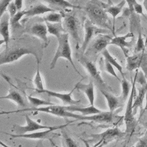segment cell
Listing matches in <instances>:
<instances>
[{
  "mask_svg": "<svg viewBox=\"0 0 147 147\" xmlns=\"http://www.w3.org/2000/svg\"><path fill=\"white\" fill-rule=\"evenodd\" d=\"M57 40L58 42L57 47L54 56L50 63V69H52L55 68L59 59L64 58L70 63L75 71L80 76H82L79 72L77 70L72 57V50L69 41V34L66 32L64 33Z\"/></svg>",
  "mask_w": 147,
  "mask_h": 147,
  "instance_id": "obj_1",
  "label": "cell"
},
{
  "mask_svg": "<svg viewBox=\"0 0 147 147\" xmlns=\"http://www.w3.org/2000/svg\"><path fill=\"white\" fill-rule=\"evenodd\" d=\"M24 111H37V112H42L47 114H50L55 116L60 117H68L72 118L75 119H78L79 115L78 114H75L72 112H70L66 110L64 106H60L57 105L46 106H41L38 107H28L25 109H20L14 111H1L0 112V115L3 114H9L13 113H17L20 112Z\"/></svg>",
  "mask_w": 147,
  "mask_h": 147,
  "instance_id": "obj_2",
  "label": "cell"
},
{
  "mask_svg": "<svg viewBox=\"0 0 147 147\" xmlns=\"http://www.w3.org/2000/svg\"><path fill=\"white\" fill-rule=\"evenodd\" d=\"M32 55L36 59L37 63H40V59L37 53L30 48L20 47L6 50L0 53V66L6 64H9L17 61L25 55Z\"/></svg>",
  "mask_w": 147,
  "mask_h": 147,
  "instance_id": "obj_3",
  "label": "cell"
},
{
  "mask_svg": "<svg viewBox=\"0 0 147 147\" xmlns=\"http://www.w3.org/2000/svg\"><path fill=\"white\" fill-rule=\"evenodd\" d=\"M84 10L92 23L102 28H110L107 13L99 5L90 3L86 5Z\"/></svg>",
  "mask_w": 147,
  "mask_h": 147,
  "instance_id": "obj_4",
  "label": "cell"
},
{
  "mask_svg": "<svg viewBox=\"0 0 147 147\" xmlns=\"http://www.w3.org/2000/svg\"><path fill=\"white\" fill-rule=\"evenodd\" d=\"M84 38L81 47L83 53L86 51L89 44L94 37L100 34H105L106 32V29L94 25L89 19H86L84 22Z\"/></svg>",
  "mask_w": 147,
  "mask_h": 147,
  "instance_id": "obj_5",
  "label": "cell"
},
{
  "mask_svg": "<svg viewBox=\"0 0 147 147\" xmlns=\"http://www.w3.org/2000/svg\"><path fill=\"white\" fill-rule=\"evenodd\" d=\"M26 125L20 126L15 124L13 126L12 131L15 135H21L29 133H32L40 130H46L52 128L53 126H45L37 123V122L32 119L28 115H25Z\"/></svg>",
  "mask_w": 147,
  "mask_h": 147,
  "instance_id": "obj_6",
  "label": "cell"
},
{
  "mask_svg": "<svg viewBox=\"0 0 147 147\" xmlns=\"http://www.w3.org/2000/svg\"><path fill=\"white\" fill-rule=\"evenodd\" d=\"M63 25L66 33L71 36L76 42V45L78 47L80 42V36L79 24L78 18L74 14H67L64 15Z\"/></svg>",
  "mask_w": 147,
  "mask_h": 147,
  "instance_id": "obj_7",
  "label": "cell"
},
{
  "mask_svg": "<svg viewBox=\"0 0 147 147\" xmlns=\"http://www.w3.org/2000/svg\"><path fill=\"white\" fill-rule=\"evenodd\" d=\"M137 77V73H136L134 80L133 82L132 87L130 90V94L129 98V100L127 102V104L126 108V111L125 113L124 121L125 122L126 127V131L130 132L132 131L133 129L134 126V118L133 114V99L134 98L135 94V87H136V80Z\"/></svg>",
  "mask_w": 147,
  "mask_h": 147,
  "instance_id": "obj_8",
  "label": "cell"
},
{
  "mask_svg": "<svg viewBox=\"0 0 147 147\" xmlns=\"http://www.w3.org/2000/svg\"><path fill=\"white\" fill-rule=\"evenodd\" d=\"M68 123L59 125V126H53L52 128L46 129L42 131H36L32 133H26L21 135H15L13 134L10 133H6L5 134L9 135L11 137L13 138H27V139H32V140H41V139H46L48 138L49 136L56 130L59 129H64L65 127L68 126Z\"/></svg>",
  "mask_w": 147,
  "mask_h": 147,
  "instance_id": "obj_9",
  "label": "cell"
},
{
  "mask_svg": "<svg viewBox=\"0 0 147 147\" xmlns=\"http://www.w3.org/2000/svg\"><path fill=\"white\" fill-rule=\"evenodd\" d=\"M134 34L133 32H129L123 36H118L112 38L110 45H114L119 47L123 51L125 56L127 57V49L131 48L134 43Z\"/></svg>",
  "mask_w": 147,
  "mask_h": 147,
  "instance_id": "obj_10",
  "label": "cell"
},
{
  "mask_svg": "<svg viewBox=\"0 0 147 147\" xmlns=\"http://www.w3.org/2000/svg\"><path fill=\"white\" fill-rule=\"evenodd\" d=\"M75 86L72 88V90L68 93H61L59 92H56L47 89L38 92V93H45L49 96L55 97L58 98L61 100L64 105H68L69 106L76 105L80 102V100H75L72 98L73 92L76 90Z\"/></svg>",
  "mask_w": 147,
  "mask_h": 147,
  "instance_id": "obj_11",
  "label": "cell"
},
{
  "mask_svg": "<svg viewBox=\"0 0 147 147\" xmlns=\"http://www.w3.org/2000/svg\"><path fill=\"white\" fill-rule=\"evenodd\" d=\"M114 114L113 112L102 111L100 113L92 114L90 115H79L78 120L80 121H90L96 122H106L111 123L113 121Z\"/></svg>",
  "mask_w": 147,
  "mask_h": 147,
  "instance_id": "obj_12",
  "label": "cell"
},
{
  "mask_svg": "<svg viewBox=\"0 0 147 147\" xmlns=\"http://www.w3.org/2000/svg\"><path fill=\"white\" fill-rule=\"evenodd\" d=\"M30 33L33 36L42 41L44 45L47 47L49 43L48 29L45 22H37L33 24L30 28Z\"/></svg>",
  "mask_w": 147,
  "mask_h": 147,
  "instance_id": "obj_13",
  "label": "cell"
},
{
  "mask_svg": "<svg viewBox=\"0 0 147 147\" xmlns=\"http://www.w3.org/2000/svg\"><path fill=\"white\" fill-rule=\"evenodd\" d=\"M10 16L7 11L0 18V34L5 41V49H8V44L10 40Z\"/></svg>",
  "mask_w": 147,
  "mask_h": 147,
  "instance_id": "obj_14",
  "label": "cell"
},
{
  "mask_svg": "<svg viewBox=\"0 0 147 147\" xmlns=\"http://www.w3.org/2000/svg\"><path fill=\"white\" fill-rule=\"evenodd\" d=\"M79 61L82 64V65L86 68V69L87 71L88 74L92 78H94L100 84H104V82L102 79V78L100 76V73L98 71L95 64H94L89 60L85 59L84 57L80 58L79 59Z\"/></svg>",
  "mask_w": 147,
  "mask_h": 147,
  "instance_id": "obj_15",
  "label": "cell"
},
{
  "mask_svg": "<svg viewBox=\"0 0 147 147\" xmlns=\"http://www.w3.org/2000/svg\"><path fill=\"white\" fill-rule=\"evenodd\" d=\"M146 60V58L144 52L137 53L132 56H127L126 57V68L129 71L137 69L142 65V64H144Z\"/></svg>",
  "mask_w": 147,
  "mask_h": 147,
  "instance_id": "obj_16",
  "label": "cell"
},
{
  "mask_svg": "<svg viewBox=\"0 0 147 147\" xmlns=\"http://www.w3.org/2000/svg\"><path fill=\"white\" fill-rule=\"evenodd\" d=\"M112 38L110 36L106 34H100L96 36L91 46L92 51L98 53L103 51L107 45H110Z\"/></svg>",
  "mask_w": 147,
  "mask_h": 147,
  "instance_id": "obj_17",
  "label": "cell"
},
{
  "mask_svg": "<svg viewBox=\"0 0 147 147\" xmlns=\"http://www.w3.org/2000/svg\"><path fill=\"white\" fill-rule=\"evenodd\" d=\"M75 87L76 89L82 91L84 93L88 98L90 105L94 106V100H95V94H94V86L92 81L90 80L88 83L85 84L81 83V81L78 82L75 84Z\"/></svg>",
  "mask_w": 147,
  "mask_h": 147,
  "instance_id": "obj_18",
  "label": "cell"
},
{
  "mask_svg": "<svg viewBox=\"0 0 147 147\" xmlns=\"http://www.w3.org/2000/svg\"><path fill=\"white\" fill-rule=\"evenodd\" d=\"M64 106L67 110L72 113L79 112L82 115H90L92 114H98L102 112L101 110L95 107L94 105V106L90 105V106L84 107H78L75 105Z\"/></svg>",
  "mask_w": 147,
  "mask_h": 147,
  "instance_id": "obj_19",
  "label": "cell"
},
{
  "mask_svg": "<svg viewBox=\"0 0 147 147\" xmlns=\"http://www.w3.org/2000/svg\"><path fill=\"white\" fill-rule=\"evenodd\" d=\"M56 11L55 9L40 3L36 5L29 9L26 10V17H33L36 16H38L41 14H44L45 13H48L51 11Z\"/></svg>",
  "mask_w": 147,
  "mask_h": 147,
  "instance_id": "obj_20",
  "label": "cell"
},
{
  "mask_svg": "<svg viewBox=\"0 0 147 147\" xmlns=\"http://www.w3.org/2000/svg\"><path fill=\"white\" fill-rule=\"evenodd\" d=\"M123 133L118 128L115 127L113 129H109L99 134L92 135V137L94 138L99 139V141H102L106 142L107 141L117 137L121 136L123 135Z\"/></svg>",
  "mask_w": 147,
  "mask_h": 147,
  "instance_id": "obj_21",
  "label": "cell"
},
{
  "mask_svg": "<svg viewBox=\"0 0 147 147\" xmlns=\"http://www.w3.org/2000/svg\"><path fill=\"white\" fill-rule=\"evenodd\" d=\"M6 99L12 100L13 102H14L16 104H17L18 106H21L23 109L27 108L26 107V103L22 97V96L21 95V94L18 92H17L16 90H11L9 91L8 94H7L5 96H0V99Z\"/></svg>",
  "mask_w": 147,
  "mask_h": 147,
  "instance_id": "obj_22",
  "label": "cell"
},
{
  "mask_svg": "<svg viewBox=\"0 0 147 147\" xmlns=\"http://www.w3.org/2000/svg\"><path fill=\"white\" fill-rule=\"evenodd\" d=\"M46 24L47 26L48 32L49 34L53 35L56 37V38H59L60 36L65 33V30L63 25V23H51L48 22H44Z\"/></svg>",
  "mask_w": 147,
  "mask_h": 147,
  "instance_id": "obj_23",
  "label": "cell"
},
{
  "mask_svg": "<svg viewBox=\"0 0 147 147\" xmlns=\"http://www.w3.org/2000/svg\"><path fill=\"white\" fill-rule=\"evenodd\" d=\"M100 91L107 100L110 111L113 112L115 109L121 106V101L118 98L105 91V90L100 89Z\"/></svg>",
  "mask_w": 147,
  "mask_h": 147,
  "instance_id": "obj_24",
  "label": "cell"
},
{
  "mask_svg": "<svg viewBox=\"0 0 147 147\" xmlns=\"http://www.w3.org/2000/svg\"><path fill=\"white\" fill-rule=\"evenodd\" d=\"M54 6L59 7L64 9H80L78 5H74L67 0H41Z\"/></svg>",
  "mask_w": 147,
  "mask_h": 147,
  "instance_id": "obj_25",
  "label": "cell"
},
{
  "mask_svg": "<svg viewBox=\"0 0 147 147\" xmlns=\"http://www.w3.org/2000/svg\"><path fill=\"white\" fill-rule=\"evenodd\" d=\"M64 15L57 11L48 13L47 15L44 16L42 20L44 22H48L51 23H61L63 21Z\"/></svg>",
  "mask_w": 147,
  "mask_h": 147,
  "instance_id": "obj_26",
  "label": "cell"
},
{
  "mask_svg": "<svg viewBox=\"0 0 147 147\" xmlns=\"http://www.w3.org/2000/svg\"><path fill=\"white\" fill-rule=\"evenodd\" d=\"M102 54L105 60L109 61L112 65H113L114 67L116 68L118 71L121 73L122 76H124L123 71H122V67L120 65L119 63H118V61L116 60V59L110 54V53L109 52V51L107 49V48L105 49L103 51H102Z\"/></svg>",
  "mask_w": 147,
  "mask_h": 147,
  "instance_id": "obj_27",
  "label": "cell"
},
{
  "mask_svg": "<svg viewBox=\"0 0 147 147\" xmlns=\"http://www.w3.org/2000/svg\"><path fill=\"white\" fill-rule=\"evenodd\" d=\"M126 3V2L125 0H122L116 5H111L105 9V11L107 13L110 14L112 16L114 20L121 12Z\"/></svg>",
  "mask_w": 147,
  "mask_h": 147,
  "instance_id": "obj_28",
  "label": "cell"
},
{
  "mask_svg": "<svg viewBox=\"0 0 147 147\" xmlns=\"http://www.w3.org/2000/svg\"><path fill=\"white\" fill-rule=\"evenodd\" d=\"M147 91V82L143 84L141 88H138V94L135 99L133 105V109H136L137 107L140 106L143 102L145 96V94Z\"/></svg>",
  "mask_w": 147,
  "mask_h": 147,
  "instance_id": "obj_29",
  "label": "cell"
},
{
  "mask_svg": "<svg viewBox=\"0 0 147 147\" xmlns=\"http://www.w3.org/2000/svg\"><path fill=\"white\" fill-rule=\"evenodd\" d=\"M39 64L40 63H37V70H36V74L34 76L33 78V83L34 85L35 86V91L37 92L41 91L42 90H44V89H45L44 88V84H43V81H42V79L40 72V69H39Z\"/></svg>",
  "mask_w": 147,
  "mask_h": 147,
  "instance_id": "obj_30",
  "label": "cell"
},
{
  "mask_svg": "<svg viewBox=\"0 0 147 147\" xmlns=\"http://www.w3.org/2000/svg\"><path fill=\"white\" fill-rule=\"evenodd\" d=\"M27 98L28 101L30 102V103L32 106H33V107H38V106H46L55 105V103L51 102L49 101L43 100L36 97L30 96V95H28Z\"/></svg>",
  "mask_w": 147,
  "mask_h": 147,
  "instance_id": "obj_31",
  "label": "cell"
},
{
  "mask_svg": "<svg viewBox=\"0 0 147 147\" xmlns=\"http://www.w3.org/2000/svg\"><path fill=\"white\" fill-rule=\"evenodd\" d=\"M121 86H122V95L121 97V99L122 101H125L129 96V94L130 92L131 86L130 83L126 79L125 76L122 77V80L121 81Z\"/></svg>",
  "mask_w": 147,
  "mask_h": 147,
  "instance_id": "obj_32",
  "label": "cell"
},
{
  "mask_svg": "<svg viewBox=\"0 0 147 147\" xmlns=\"http://www.w3.org/2000/svg\"><path fill=\"white\" fill-rule=\"evenodd\" d=\"M63 147H78L76 143L65 132L61 131Z\"/></svg>",
  "mask_w": 147,
  "mask_h": 147,
  "instance_id": "obj_33",
  "label": "cell"
},
{
  "mask_svg": "<svg viewBox=\"0 0 147 147\" xmlns=\"http://www.w3.org/2000/svg\"><path fill=\"white\" fill-rule=\"evenodd\" d=\"M26 10H21L18 11L12 17H11L10 20V25L13 26L18 25L22 17L26 15Z\"/></svg>",
  "mask_w": 147,
  "mask_h": 147,
  "instance_id": "obj_34",
  "label": "cell"
},
{
  "mask_svg": "<svg viewBox=\"0 0 147 147\" xmlns=\"http://www.w3.org/2000/svg\"><path fill=\"white\" fill-rule=\"evenodd\" d=\"M145 49V44L144 39L141 34V32H140L138 35V39L137 41V44L136 47V51L137 53L142 52Z\"/></svg>",
  "mask_w": 147,
  "mask_h": 147,
  "instance_id": "obj_35",
  "label": "cell"
},
{
  "mask_svg": "<svg viewBox=\"0 0 147 147\" xmlns=\"http://www.w3.org/2000/svg\"><path fill=\"white\" fill-rule=\"evenodd\" d=\"M13 0H0V18L7 11V7Z\"/></svg>",
  "mask_w": 147,
  "mask_h": 147,
  "instance_id": "obj_36",
  "label": "cell"
},
{
  "mask_svg": "<svg viewBox=\"0 0 147 147\" xmlns=\"http://www.w3.org/2000/svg\"><path fill=\"white\" fill-rule=\"evenodd\" d=\"M105 70L109 73L110 75H113V76H114L115 78H117L118 80H119V79L118 78L117 75L115 73V71L114 69V67L113 65H112L109 61H107V60H105Z\"/></svg>",
  "mask_w": 147,
  "mask_h": 147,
  "instance_id": "obj_37",
  "label": "cell"
},
{
  "mask_svg": "<svg viewBox=\"0 0 147 147\" xmlns=\"http://www.w3.org/2000/svg\"><path fill=\"white\" fill-rule=\"evenodd\" d=\"M7 11L9 13V15L10 16V18L12 17L17 11V9L14 4V2L13 1H12L9 5L7 7Z\"/></svg>",
  "mask_w": 147,
  "mask_h": 147,
  "instance_id": "obj_38",
  "label": "cell"
},
{
  "mask_svg": "<svg viewBox=\"0 0 147 147\" xmlns=\"http://www.w3.org/2000/svg\"><path fill=\"white\" fill-rule=\"evenodd\" d=\"M133 11L137 14H143V10H142V6L141 5L138 3L136 2L133 5Z\"/></svg>",
  "mask_w": 147,
  "mask_h": 147,
  "instance_id": "obj_39",
  "label": "cell"
},
{
  "mask_svg": "<svg viewBox=\"0 0 147 147\" xmlns=\"http://www.w3.org/2000/svg\"><path fill=\"white\" fill-rule=\"evenodd\" d=\"M126 3L128 5L129 9L131 13L134 12L133 11V5L137 2L136 0H125Z\"/></svg>",
  "mask_w": 147,
  "mask_h": 147,
  "instance_id": "obj_40",
  "label": "cell"
},
{
  "mask_svg": "<svg viewBox=\"0 0 147 147\" xmlns=\"http://www.w3.org/2000/svg\"><path fill=\"white\" fill-rule=\"evenodd\" d=\"M13 1L17 9V10H21L23 6V0H14Z\"/></svg>",
  "mask_w": 147,
  "mask_h": 147,
  "instance_id": "obj_41",
  "label": "cell"
},
{
  "mask_svg": "<svg viewBox=\"0 0 147 147\" xmlns=\"http://www.w3.org/2000/svg\"><path fill=\"white\" fill-rule=\"evenodd\" d=\"M137 147H147V144L143 141H140L137 145Z\"/></svg>",
  "mask_w": 147,
  "mask_h": 147,
  "instance_id": "obj_42",
  "label": "cell"
},
{
  "mask_svg": "<svg viewBox=\"0 0 147 147\" xmlns=\"http://www.w3.org/2000/svg\"><path fill=\"white\" fill-rule=\"evenodd\" d=\"M106 142L102 141H99V143L97 145L96 147H103V145L105 144Z\"/></svg>",
  "mask_w": 147,
  "mask_h": 147,
  "instance_id": "obj_43",
  "label": "cell"
},
{
  "mask_svg": "<svg viewBox=\"0 0 147 147\" xmlns=\"http://www.w3.org/2000/svg\"><path fill=\"white\" fill-rule=\"evenodd\" d=\"M143 5H144V7L145 10H146V12H147V0H144Z\"/></svg>",
  "mask_w": 147,
  "mask_h": 147,
  "instance_id": "obj_44",
  "label": "cell"
},
{
  "mask_svg": "<svg viewBox=\"0 0 147 147\" xmlns=\"http://www.w3.org/2000/svg\"><path fill=\"white\" fill-rule=\"evenodd\" d=\"M145 99H146V104H145V108H144V110H147V91L145 94Z\"/></svg>",
  "mask_w": 147,
  "mask_h": 147,
  "instance_id": "obj_45",
  "label": "cell"
},
{
  "mask_svg": "<svg viewBox=\"0 0 147 147\" xmlns=\"http://www.w3.org/2000/svg\"><path fill=\"white\" fill-rule=\"evenodd\" d=\"M0 145H1L2 147H10V146H7V145H6L5 144H4L3 142H2V141H0Z\"/></svg>",
  "mask_w": 147,
  "mask_h": 147,
  "instance_id": "obj_46",
  "label": "cell"
},
{
  "mask_svg": "<svg viewBox=\"0 0 147 147\" xmlns=\"http://www.w3.org/2000/svg\"><path fill=\"white\" fill-rule=\"evenodd\" d=\"M3 44H5V41L2 38V39H0V46L3 45Z\"/></svg>",
  "mask_w": 147,
  "mask_h": 147,
  "instance_id": "obj_47",
  "label": "cell"
},
{
  "mask_svg": "<svg viewBox=\"0 0 147 147\" xmlns=\"http://www.w3.org/2000/svg\"><path fill=\"white\" fill-rule=\"evenodd\" d=\"M107 3H108V4L110 5H112V2H111V0H107Z\"/></svg>",
  "mask_w": 147,
  "mask_h": 147,
  "instance_id": "obj_48",
  "label": "cell"
}]
</instances>
